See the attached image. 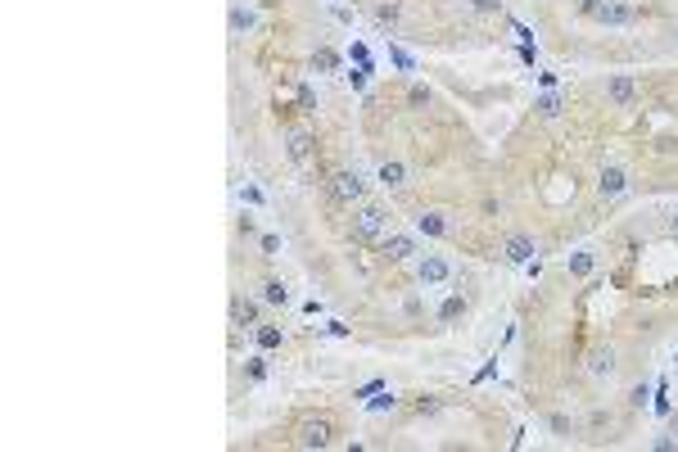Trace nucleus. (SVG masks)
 <instances>
[{"label": "nucleus", "instance_id": "obj_13", "mask_svg": "<svg viewBox=\"0 0 678 452\" xmlns=\"http://www.w3.org/2000/svg\"><path fill=\"white\" fill-rule=\"evenodd\" d=\"M466 312V299H462V294H452V299H443V307H439V321H457V316H462Z\"/></svg>", "mask_w": 678, "mask_h": 452}, {"label": "nucleus", "instance_id": "obj_21", "mask_svg": "<svg viewBox=\"0 0 678 452\" xmlns=\"http://www.w3.org/2000/svg\"><path fill=\"white\" fill-rule=\"evenodd\" d=\"M439 407H443L439 398H416V402H412V411H416V416H434Z\"/></svg>", "mask_w": 678, "mask_h": 452}, {"label": "nucleus", "instance_id": "obj_29", "mask_svg": "<svg viewBox=\"0 0 678 452\" xmlns=\"http://www.w3.org/2000/svg\"><path fill=\"white\" fill-rule=\"evenodd\" d=\"M263 254H281V240H276V235H263Z\"/></svg>", "mask_w": 678, "mask_h": 452}, {"label": "nucleus", "instance_id": "obj_27", "mask_svg": "<svg viewBox=\"0 0 678 452\" xmlns=\"http://www.w3.org/2000/svg\"><path fill=\"white\" fill-rule=\"evenodd\" d=\"M367 73H371V68H358V73H348V86H353V91H362V86H367Z\"/></svg>", "mask_w": 678, "mask_h": 452}, {"label": "nucleus", "instance_id": "obj_32", "mask_svg": "<svg viewBox=\"0 0 678 452\" xmlns=\"http://www.w3.org/2000/svg\"><path fill=\"white\" fill-rule=\"evenodd\" d=\"M670 231H674V235H678V213H674V222H670Z\"/></svg>", "mask_w": 678, "mask_h": 452}, {"label": "nucleus", "instance_id": "obj_12", "mask_svg": "<svg viewBox=\"0 0 678 452\" xmlns=\"http://www.w3.org/2000/svg\"><path fill=\"white\" fill-rule=\"evenodd\" d=\"M416 231H425V235H448V222H443V213H421L416 217Z\"/></svg>", "mask_w": 678, "mask_h": 452}, {"label": "nucleus", "instance_id": "obj_1", "mask_svg": "<svg viewBox=\"0 0 678 452\" xmlns=\"http://www.w3.org/2000/svg\"><path fill=\"white\" fill-rule=\"evenodd\" d=\"M588 18L601 27H628V23H638V5L633 0H597L588 9Z\"/></svg>", "mask_w": 678, "mask_h": 452}, {"label": "nucleus", "instance_id": "obj_5", "mask_svg": "<svg viewBox=\"0 0 678 452\" xmlns=\"http://www.w3.org/2000/svg\"><path fill=\"white\" fill-rule=\"evenodd\" d=\"M380 249H385L389 263H412V258H416V240L403 235V231H389V235L380 240Z\"/></svg>", "mask_w": 678, "mask_h": 452}, {"label": "nucleus", "instance_id": "obj_4", "mask_svg": "<svg viewBox=\"0 0 678 452\" xmlns=\"http://www.w3.org/2000/svg\"><path fill=\"white\" fill-rule=\"evenodd\" d=\"M362 195H367V181H362L358 172H335V177H330V199H339V204H358Z\"/></svg>", "mask_w": 678, "mask_h": 452}, {"label": "nucleus", "instance_id": "obj_11", "mask_svg": "<svg viewBox=\"0 0 678 452\" xmlns=\"http://www.w3.org/2000/svg\"><path fill=\"white\" fill-rule=\"evenodd\" d=\"M588 371H593V376H610V371H615V353H610V349H597L593 358H588Z\"/></svg>", "mask_w": 678, "mask_h": 452}, {"label": "nucleus", "instance_id": "obj_23", "mask_svg": "<svg viewBox=\"0 0 678 452\" xmlns=\"http://www.w3.org/2000/svg\"><path fill=\"white\" fill-rule=\"evenodd\" d=\"M389 59H394L403 73H412V68H416V64H412V54H407V50H398V45H389Z\"/></svg>", "mask_w": 678, "mask_h": 452}, {"label": "nucleus", "instance_id": "obj_17", "mask_svg": "<svg viewBox=\"0 0 678 452\" xmlns=\"http://www.w3.org/2000/svg\"><path fill=\"white\" fill-rule=\"evenodd\" d=\"M593 267H597L593 254H575V258H570V276H588Z\"/></svg>", "mask_w": 678, "mask_h": 452}, {"label": "nucleus", "instance_id": "obj_26", "mask_svg": "<svg viewBox=\"0 0 678 452\" xmlns=\"http://www.w3.org/2000/svg\"><path fill=\"white\" fill-rule=\"evenodd\" d=\"M380 389H385V380H371V384H362L353 398H371V393H380Z\"/></svg>", "mask_w": 678, "mask_h": 452}, {"label": "nucleus", "instance_id": "obj_15", "mask_svg": "<svg viewBox=\"0 0 678 452\" xmlns=\"http://www.w3.org/2000/svg\"><path fill=\"white\" fill-rule=\"evenodd\" d=\"M308 154H312V140L308 136H303V131H294V136H290V159H308Z\"/></svg>", "mask_w": 678, "mask_h": 452}, {"label": "nucleus", "instance_id": "obj_10", "mask_svg": "<svg viewBox=\"0 0 678 452\" xmlns=\"http://www.w3.org/2000/svg\"><path fill=\"white\" fill-rule=\"evenodd\" d=\"M380 186H389V190H403L407 186V168H403V163H385V168H380Z\"/></svg>", "mask_w": 678, "mask_h": 452}, {"label": "nucleus", "instance_id": "obj_9", "mask_svg": "<svg viewBox=\"0 0 678 452\" xmlns=\"http://www.w3.org/2000/svg\"><path fill=\"white\" fill-rule=\"evenodd\" d=\"M507 258L524 267V263L533 258V240H529V235H511V240H507Z\"/></svg>", "mask_w": 678, "mask_h": 452}, {"label": "nucleus", "instance_id": "obj_2", "mask_svg": "<svg viewBox=\"0 0 678 452\" xmlns=\"http://www.w3.org/2000/svg\"><path fill=\"white\" fill-rule=\"evenodd\" d=\"M353 231H358V240H385L389 235V208L362 204L358 213H353Z\"/></svg>", "mask_w": 678, "mask_h": 452}, {"label": "nucleus", "instance_id": "obj_18", "mask_svg": "<svg viewBox=\"0 0 678 452\" xmlns=\"http://www.w3.org/2000/svg\"><path fill=\"white\" fill-rule=\"evenodd\" d=\"M263 299H267V303H285V299H290V290H285L281 281H267V285H263Z\"/></svg>", "mask_w": 678, "mask_h": 452}, {"label": "nucleus", "instance_id": "obj_8", "mask_svg": "<svg viewBox=\"0 0 678 452\" xmlns=\"http://www.w3.org/2000/svg\"><path fill=\"white\" fill-rule=\"evenodd\" d=\"M416 276H421L425 285H439V281H448V263L439 254H429V258H421V267H416Z\"/></svg>", "mask_w": 678, "mask_h": 452}, {"label": "nucleus", "instance_id": "obj_19", "mask_svg": "<svg viewBox=\"0 0 678 452\" xmlns=\"http://www.w3.org/2000/svg\"><path fill=\"white\" fill-rule=\"evenodd\" d=\"M533 109H538L543 118H557V113H561V95H543V100L533 104Z\"/></svg>", "mask_w": 678, "mask_h": 452}, {"label": "nucleus", "instance_id": "obj_22", "mask_svg": "<svg viewBox=\"0 0 678 452\" xmlns=\"http://www.w3.org/2000/svg\"><path fill=\"white\" fill-rule=\"evenodd\" d=\"M647 398H651V384H633V389H628V402H633V407H647Z\"/></svg>", "mask_w": 678, "mask_h": 452}, {"label": "nucleus", "instance_id": "obj_31", "mask_svg": "<svg viewBox=\"0 0 678 452\" xmlns=\"http://www.w3.org/2000/svg\"><path fill=\"white\" fill-rule=\"evenodd\" d=\"M575 5H579V14H588V9H593L597 0H575Z\"/></svg>", "mask_w": 678, "mask_h": 452}, {"label": "nucleus", "instance_id": "obj_25", "mask_svg": "<svg viewBox=\"0 0 678 452\" xmlns=\"http://www.w3.org/2000/svg\"><path fill=\"white\" fill-rule=\"evenodd\" d=\"M407 104H412V109H425V104H429V91H425V86H412V91H407Z\"/></svg>", "mask_w": 678, "mask_h": 452}, {"label": "nucleus", "instance_id": "obj_20", "mask_svg": "<svg viewBox=\"0 0 678 452\" xmlns=\"http://www.w3.org/2000/svg\"><path fill=\"white\" fill-rule=\"evenodd\" d=\"M367 407H371V411H385V407H398V398H394L389 389H380V398H367Z\"/></svg>", "mask_w": 678, "mask_h": 452}, {"label": "nucleus", "instance_id": "obj_6", "mask_svg": "<svg viewBox=\"0 0 678 452\" xmlns=\"http://www.w3.org/2000/svg\"><path fill=\"white\" fill-rule=\"evenodd\" d=\"M606 100H610V104H619V109H633V104H638V86H633V77H610V82H606Z\"/></svg>", "mask_w": 678, "mask_h": 452}, {"label": "nucleus", "instance_id": "obj_14", "mask_svg": "<svg viewBox=\"0 0 678 452\" xmlns=\"http://www.w3.org/2000/svg\"><path fill=\"white\" fill-rule=\"evenodd\" d=\"M258 344H263V349H281V340H285V335H281V326H258Z\"/></svg>", "mask_w": 678, "mask_h": 452}, {"label": "nucleus", "instance_id": "obj_28", "mask_svg": "<svg viewBox=\"0 0 678 452\" xmlns=\"http://www.w3.org/2000/svg\"><path fill=\"white\" fill-rule=\"evenodd\" d=\"M656 411H661V416H670V389H665V384H661V398H656Z\"/></svg>", "mask_w": 678, "mask_h": 452}, {"label": "nucleus", "instance_id": "obj_24", "mask_svg": "<svg viewBox=\"0 0 678 452\" xmlns=\"http://www.w3.org/2000/svg\"><path fill=\"white\" fill-rule=\"evenodd\" d=\"M244 371H249V380H267V358H249Z\"/></svg>", "mask_w": 678, "mask_h": 452}, {"label": "nucleus", "instance_id": "obj_7", "mask_svg": "<svg viewBox=\"0 0 678 452\" xmlns=\"http://www.w3.org/2000/svg\"><path fill=\"white\" fill-rule=\"evenodd\" d=\"M597 190H601V199H615V195H624V190H628V172H624V168H601Z\"/></svg>", "mask_w": 678, "mask_h": 452}, {"label": "nucleus", "instance_id": "obj_3", "mask_svg": "<svg viewBox=\"0 0 678 452\" xmlns=\"http://www.w3.org/2000/svg\"><path fill=\"white\" fill-rule=\"evenodd\" d=\"M294 444H299V448H330V444H335V425H330V416L303 421L299 435H294Z\"/></svg>", "mask_w": 678, "mask_h": 452}, {"label": "nucleus", "instance_id": "obj_16", "mask_svg": "<svg viewBox=\"0 0 678 452\" xmlns=\"http://www.w3.org/2000/svg\"><path fill=\"white\" fill-rule=\"evenodd\" d=\"M235 326H249V330H258V307L253 303H235Z\"/></svg>", "mask_w": 678, "mask_h": 452}, {"label": "nucleus", "instance_id": "obj_30", "mask_svg": "<svg viewBox=\"0 0 678 452\" xmlns=\"http://www.w3.org/2000/svg\"><path fill=\"white\" fill-rule=\"evenodd\" d=\"M502 0H475V9H480V14H489V9H498Z\"/></svg>", "mask_w": 678, "mask_h": 452}]
</instances>
